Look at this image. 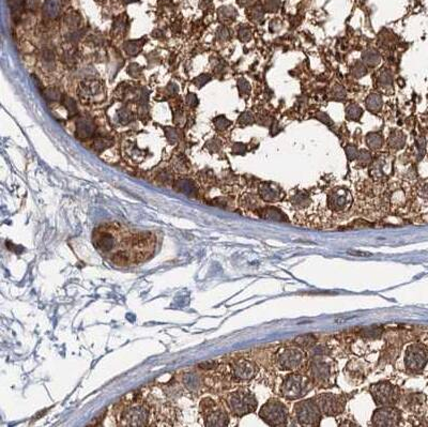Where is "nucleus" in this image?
Segmentation results:
<instances>
[{
	"mask_svg": "<svg viewBox=\"0 0 428 427\" xmlns=\"http://www.w3.org/2000/svg\"><path fill=\"white\" fill-rule=\"evenodd\" d=\"M155 408L144 400L140 392L129 393L114 407V414L119 426H150L153 421Z\"/></svg>",
	"mask_w": 428,
	"mask_h": 427,
	"instance_id": "nucleus-1",
	"label": "nucleus"
},
{
	"mask_svg": "<svg viewBox=\"0 0 428 427\" xmlns=\"http://www.w3.org/2000/svg\"><path fill=\"white\" fill-rule=\"evenodd\" d=\"M199 411L205 420L206 426L228 425L227 413L222 408H219L217 403L210 397H206L200 402Z\"/></svg>",
	"mask_w": 428,
	"mask_h": 427,
	"instance_id": "nucleus-2",
	"label": "nucleus"
},
{
	"mask_svg": "<svg viewBox=\"0 0 428 427\" xmlns=\"http://www.w3.org/2000/svg\"><path fill=\"white\" fill-rule=\"evenodd\" d=\"M227 404L232 412L238 417L253 412L257 406L255 397L252 393L244 390L232 393L227 397Z\"/></svg>",
	"mask_w": 428,
	"mask_h": 427,
	"instance_id": "nucleus-3",
	"label": "nucleus"
},
{
	"mask_svg": "<svg viewBox=\"0 0 428 427\" xmlns=\"http://www.w3.org/2000/svg\"><path fill=\"white\" fill-rule=\"evenodd\" d=\"M311 387V382L307 378L299 375H291L284 381L281 391H283L284 396L290 398V400H295V398L305 395Z\"/></svg>",
	"mask_w": 428,
	"mask_h": 427,
	"instance_id": "nucleus-4",
	"label": "nucleus"
},
{
	"mask_svg": "<svg viewBox=\"0 0 428 427\" xmlns=\"http://www.w3.org/2000/svg\"><path fill=\"white\" fill-rule=\"evenodd\" d=\"M259 415L270 425H283L287 420V410L278 401H271L261 408Z\"/></svg>",
	"mask_w": 428,
	"mask_h": 427,
	"instance_id": "nucleus-5",
	"label": "nucleus"
},
{
	"mask_svg": "<svg viewBox=\"0 0 428 427\" xmlns=\"http://www.w3.org/2000/svg\"><path fill=\"white\" fill-rule=\"evenodd\" d=\"M296 411L301 424L317 425L320 422V408L311 401L298 404Z\"/></svg>",
	"mask_w": 428,
	"mask_h": 427,
	"instance_id": "nucleus-6",
	"label": "nucleus"
},
{
	"mask_svg": "<svg viewBox=\"0 0 428 427\" xmlns=\"http://www.w3.org/2000/svg\"><path fill=\"white\" fill-rule=\"evenodd\" d=\"M428 360V353L422 345L410 346L406 352V365L413 372H420L424 368Z\"/></svg>",
	"mask_w": 428,
	"mask_h": 427,
	"instance_id": "nucleus-7",
	"label": "nucleus"
},
{
	"mask_svg": "<svg viewBox=\"0 0 428 427\" xmlns=\"http://www.w3.org/2000/svg\"><path fill=\"white\" fill-rule=\"evenodd\" d=\"M370 391L373 393L377 404L386 406V405H392L397 401V390L388 384H374Z\"/></svg>",
	"mask_w": 428,
	"mask_h": 427,
	"instance_id": "nucleus-8",
	"label": "nucleus"
},
{
	"mask_svg": "<svg viewBox=\"0 0 428 427\" xmlns=\"http://www.w3.org/2000/svg\"><path fill=\"white\" fill-rule=\"evenodd\" d=\"M256 373V365L246 359H239L233 364V375L238 380H250Z\"/></svg>",
	"mask_w": 428,
	"mask_h": 427,
	"instance_id": "nucleus-9",
	"label": "nucleus"
},
{
	"mask_svg": "<svg viewBox=\"0 0 428 427\" xmlns=\"http://www.w3.org/2000/svg\"><path fill=\"white\" fill-rule=\"evenodd\" d=\"M399 419L398 410L393 408H384L377 410L374 415V422L379 426H394L397 425Z\"/></svg>",
	"mask_w": 428,
	"mask_h": 427,
	"instance_id": "nucleus-10",
	"label": "nucleus"
},
{
	"mask_svg": "<svg viewBox=\"0 0 428 427\" xmlns=\"http://www.w3.org/2000/svg\"><path fill=\"white\" fill-rule=\"evenodd\" d=\"M350 204V194L346 190L337 189L329 196V206L334 211H342Z\"/></svg>",
	"mask_w": 428,
	"mask_h": 427,
	"instance_id": "nucleus-11",
	"label": "nucleus"
},
{
	"mask_svg": "<svg viewBox=\"0 0 428 427\" xmlns=\"http://www.w3.org/2000/svg\"><path fill=\"white\" fill-rule=\"evenodd\" d=\"M318 406L321 411H323L328 415H334L342 412V402L340 398H337L331 394H324L319 397Z\"/></svg>",
	"mask_w": 428,
	"mask_h": 427,
	"instance_id": "nucleus-12",
	"label": "nucleus"
},
{
	"mask_svg": "<svg viewBox=\"0 0 428 427\" xmlns=\"http://www.w3.org/2000/svg\"><path fill=\"white\" fill-rule=\"evenodd\" d=\"M303 353L298 349H288L281 353L278 358V362L281 367L285 369L297 368L302 363Z\"/></svg>",
	"mask_w": 428,
	"mask_h": 427,
	"instance_id": "nucleus-13",
	"label": "nucleus"
},
{
	"mask_svg": "<svg viewBox=\"0 0 428 427\" xmlns=\"http://www.w3.org/2000/svg\"><path fill=\"white\" fill-rule=\"evenodd\" d=\"M259 195L264 201L273 202L279 199L280 190L278 185L272 183H262L259 187Z\"/></svg>",
	"mask_w": 428,
	"mask_h": 427,
	"instance_id": "nucleus-14",
	"label": "nucleus"
},
{
	"mask_svg": "<svg viewBox=\"0 0 428 427\" xmlns=\"http://www.w3.org/2000/svg\"><path fill=\"white\" fill-rule=\"evenodd\" d=\"M312 372H313V377L321 382L328 381L329 377L331 376V370L329 368V365L323 362L314 364Z\"/></svg>",
	"mask_w": 428,
	"mask_h": 427,
	"instance_id": "nucleus-15",
	"label": "nucleus"
},
{
	"mask_svg": "<svg viewBox=\"0 0 428 427\" xmlns=\"http://www.w3.org/2000/svg\"><path fill=\"white\" fill-rule=\"evenodd\" d=\"M259 215L263 218H267V220H272V221H285L286 217L284 216L283 213H281L277 208L273 207H268V208H263V209L259 210Z\"/></svg>",
	"mask_w": 428,
	"mask_h": 427,
	"instance_id": "nucleus-16",
	"label": "nucleus"
},
{
	"mask_svg": "<svg viewBox=\"0 0 428 427\" xmlns=\"http://www.w3.org/2000/svg\"><path fill=\"white\" fill-rule=\"evenodd\" d=\"M362 61L368 66H377L381 61L379 53L376 49H367L362 54Z\"/></svg>",
	"mask_w": 428,
	"mask_h": 427,
	"instance_id": "nucleus-17",
	"label": "nucleus"
},
{
	"mask_svg": "<svg viewBox=\"0 0 428 427\" xmlns=\"http://www.w3.org/2000/svg\"><path fill=\"white\" fill-rule=\"evenodd\" d=\"M405 142H406V137L401 131L394 130L391 132L390 137H388V145L393 149H402L405 146Z\"/></svg>",
	"mask_w": 428,
	"mask_h": 427,
	"instance_id": "nucleus-18",
	"label": "nucleus"
},
{
	"mask_svg": "<svg viewBox=\"0 0 428 427\" xmlns=\"http://www.w3.org/2000/svg\"><path fill=\"white\" fill-rule=\"evenodd\" d=\"M366 143H367V146L370 149L378 150L384 145V137H382L380 133L371 132L366 136Z\"/></svg>",
	"mask_w": 428,
	"mask_h": 427,
	"instance_id": "nucleus-19",
	"label": "nucleus"
},
{
	"mask_svg": "<svg viewBox=\"0 0 428 427\" xmlns=\"http://www.w3.org/2000/svg\"><path fill=\"white\" fill-rule=\"evenodd\" d=\"M382 104H384V101H382L381 95L377 93L368 95L367 100H366V107L368 108V110L373 112L380 110V108L382 107Z\"/></svg>",
	"mask_w": 428,
	"mask_h": 427,
	"instance_id": "nucleus-20",
	"label": "nucleus"
},
{
	"mask_svg": "<svg viewBox=\"0 0 428 427\" xmlns=\"http://www.w3.org/2000/svg\"><path fill=\"white\" fill-rule=\"evenodd\" d=\"M362 114H363L362 108L356 103L350 104L346 109V116H347L348 119H350V120H354V121L359 120L360 117L362 116Z\"/></svg>",
	"mask_w": 428,
	"mask_h": 427,
	"instance_id": "nucleus-21",
	"label": "nucleus"
},
{
	"mask_svg": "<svg viewBox=\"0 0 428 427\" xmlns=\"http://www.w3.org/2000/svg\"><path fill=\"white\" fill-rule=\"evenodd\" d=\"M384 165L385 163L381 159H378L376 162L373 163V165L370 167V175L375 179H380L385 176L384 172Z\"/></svg>",
	"mask_w": 428,
	"mask_h": 427,
	"instance_id": "nucleus-22",
	"label": "nucleus"
},
{
	"mask_svg": "<svg viewBox=\"0 0 428 427\" xmlns=\"http://www.w3.org/2000/svg\"><path fill=\"white\" fill-rule=\"evenodd\" d=\"M366 73H367V69H366L365 64L363 61H357V63H354V64L351 67V74L356 78H361L365 76Z\"/></svg>",
	"mask_w": 428,
	"mask_h": 427,
	"instance_id": "nucleus-23",
	"label": "nucleus"
},
{
	"mask_svg": "<svg viewBox=\"0 0 428 427\" xmlns=\"http://www.w3.org/2000/svg\"><path fill=\"white\" fill-rule=\"evenodd\" d=\"M309 202H311V199H309L308 196L304 193L296 194L294 197H292V204H294L296 207L305 208L309 205Z\"/></svg>",
	"mask_w": 428,
	"mask_h": 427,
	"instance_id": "nucleus-24",
	"label": "nucleus"
},
{
	"mask_svg": "<svg viewBox=\"0 0 428 427\" xmlns=\"http://www.w3.org/2000/svg\"><path fill=\"white\" fill-rule=\"evenodd\" d=\"M392 83H393V76L391 74V72L387 70L382 72L378 77V85L384 88L391 87Z\"/></svg>",
	"mask_w": 428,
	"mask_h": 427,
	"instance_id": "nucleus-25",
	"label": "nucleus"
},
{
	"mask_svg": "<svg viewBox=\"0 0 428 427\" xmlns=\"http://www.w3.org/2000/svg\"><path fill=\"white\" fill-rule=\"evenodd\" d=\"M250 19L255 22H260L263 20V10L259 5H255L251 9Z\"/></svg>",
	"mask_w": 428,
	"mask_h": 427,
	"instance_id": "nucleus-26",
	"label": "nucleus"
},
{
	"mask_svg": "<svg viewBox=\"0 0 428 427\" xmlns=\"http://www.w3.org/2000/svg\"><path fill=\"white\" fill-rule=\"evenodd\" d=\"M255 122V117L250 111H245L239 118V123L242 126H250Z\"/></svg>",
	"mask_w": 428,
	"mask_h": 427,
	"instance_id": "nucleus-27",
	"label": "nucleus"
},
{
	"mask_svg": "<svg viewBox=\"0 0 428 427\" xmlns=\"http://www.w3.org/2000/svg\"><path fill=\"white\" fill-rule=\"evenodd\" d=\"M236 15L235 10L233 8H224L219 12V18H223L224 21H233Z\"/></svg>",
	"mask_w": 428,
	"mask_h": 427,
	"instance_id": "nucleus-28",
	"label": "nucleus"
},
{
	"mask_svg": "<svg viewBox=\"0 0 428 427\" xmlns=\"http://www.w3.org/2000/svg\"><path fill=\"white\" fill-rule=\"evenodd\" d=\"M359 153H360V151L358 150V148L356 147V146L349 145V146H347V147H346V155H347V159L349 161L357 160L358 156H359Z\"/></svg>",
	"mask_w": 428,
	"mask_h": 427,
	"instance_id": "nucleus-29",
	"label": "nucleus"
},
{
	"mask_svg": "<svg viewBox=\"0 0 428 427\" xmlns=\"http://www.w3.org/2000/svg\"><path fill=\"white\" fill-rule=\"evenodd\" d=\"M280 7V0H266L264 9L268 12H277Z\"/></svg>",
	"mask_w": 428,
	"mask_h": 427,
	"instance_id": "nucleus-30",
	"label": "nucleus"
},
{
	"mask_svg": "<svg viewBox=\"0 0 428 427\" xmlns=\"http://www.w3.org/2000/svg\"><path fill=\"white\" fill-rule=\"evenodd\" d=\"M238 87H239V90H240V93L242 95L250 94V92H251V85H250L249 82H247L246 80H244V78H240V80L238 81Z\"/></svg>",
	"mask_w": 428,
	"mask_h": 427,
	"instance_id": "nucleus-31",
	"label": "nucleus"
},
{
	"mask_svg": "<svg viewBox=\"0 0 428 427\" xmlns=\"http://www.w3.org/2000/svg\"><path fill=\"white\" fill-rule=\"evenodd\" d=\"M358 160H359L360 164L367 165L371 162V154H370V152H368L367 150H362V151H360Z\"/></svg>",
	"mask_w": 428,
	"mask_h": 427,
	"instance_id": "nucleus-32",
	"label": "nucleus"
},
{
	"mask_svg": "<svg viewBox=\"0 0 428 427\" xmlns=\"http://www.w3.org/2000/svg\"><path fill=\"white\" fill-rule=\"evenodd\" d=\"M332 97H333L334 99H337L339 101H342L343 98L346 97L345 89H343L340 85L335 86L333 89H332Z\"/></svg>",
	"mask_w": 428,
	"mask_h": 427,
	"instance_id": "nucleus-33",
	"label": "nucleus"
},
{
	"mask_svg": "<svg viewBox=\"0 0 428 427\" xmlns=\"http://www.w3.org/2000/svg\"><path fill=\"white\" fill-rule=\"evenodd\" d=\"M239 38L241 41L247 42L252 39V31L249 27H242L239 30Z\"/></svg>",
	"mask_w": 428,
	"mask_h": 427,
	"instance_id": "nucleus-34",
	"label": "nucleus"
},
{
	"mask_svg": "<svg viewBox=\"0 0 428 427\" xmlns=\"http://www.w3.org/2000/svg\"><path fill=\"white\" fill-rule=\"evenodd\" d=\"M230 125V121L228 119H226L224 116L218 117L215 119V127L217 130H225V128H227Z\"/></svg>",
	"mask_w": 428,
	"mask_h": 427,
	"instance_id": "nucleus-35",
	"label": "nucleus"
},
{
	"mask_svg": "<svg viewBox=\"0 0 428 427\" xmlns=\"http://www.w3.org/2000/svg\"><path fill=\"white\" fill-rule=\"evenodd\" d=\"M317 119H319L321 122H323L324 125L332 127L333 126V121H332L331 118L325 114V112H318L317 114Z\"/></svg>",
	"mask_w": 428,
	"mask_h": 427,
	"instance_id": "nucleus-36",
	"label": "nucleus"
},
{
	"mask_svg": "<svg viewBox=\"0 0 428 427\" xmlns=\"http://www.w3.org/2000/svg\"><path fill=\"white\" fill-rule=\"evenodd\" d=\"M246 151V146L244 144L241 143H236L234 145L233 147V152L235 154H243Z\"/></svg>",
	"mask_w": 428,
	"mask_h": 427,
	"instance_id": "nucleus-37",
	"label": "nucleus"
},
{
	"mask_svg": "<svg viewBox=\"0 0 428 427\" xmlns=\"http://www.w3.org/2000/svg\"><path fill=\"white\" fill-rule=\"evenodd\" d=\"M228 38H229V32H228V30L226 29V28H224V27L219 28L218 31H217V39H218V40L219 41H226Z\"/></svg>",
	"mask_w": 428,
	"mask_h": 427,
	"instance_id": "nucleus-38",
	"label": "nucleus"
},
{
	"mask_svg": "<svg viewBox=\"0 0 428 427\" xmlns=\"http://www.w3.org/2000/svg\"><path fill=\"white\" fill-rule=\"evenodd\" d=\"M210 76L209 75H206V74H204V75H201V76H199L198 78H197L196 80V82H199L200 81V85H199V87H201L202 85H205V84L207 83V82H209L210 81Z\"/></svg>",
	"mask_w": 428,
	"mask_h": 427,
	"instance_id": "nucleus-39",
	"label": "nucleus"
},
{
	"mask_svg": "<svg viewBox=\"0 0 428 427\" xmlns=\"http://www.w3.org/2000/svg\"><path fill=\"white\" fill-rule=\"evenodd\" d=\"M272 26H275V28H274L273 31H272V32H275V31H278L280 29L281 24H280L278 20H273L271 21V24H270V27H272Z\"/></svg>",
	"mask_w": 428,
	"mask_h": 427,
	"instance_id": "nucleus-40",
	"label": "nucleus"
},
{
	"mask_svg": "<svg viewBox=\"0 0 428 427\" xmlns=\"http://www.w3.org/2000/svg\"><path fill=\"white\" fill-rule=\"evenodd\" d=\"M421 193L424 196H428V182L423 184V187L421 188Z\"/></svg>",
	"mask_w": 428,
	"mask_h": 427,
	"instance_id": "nucleus-41",
	"label": "nucleus"
},
{
	"mask_svg": "<svg viewBox=\"0 0 428 427\" xmlns=\"http://www.w3.org/2000/svg\"><path fill=\"white\" fill-rule=\"evenodd\" d=\"M251 1H252V0H238V2L241 5H246V4H249Z\"/></svg>",
	"mask_w": 428,
	"mask_h": 427,
	"instance_id": "nucleus-42",
	"label": "nucleus"
}]
</instances>
